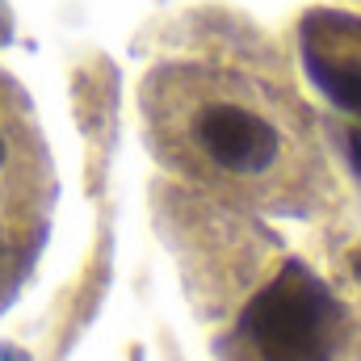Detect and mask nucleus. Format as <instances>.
<instances>
[{"mask_svg":"<svg viewBox=\"0 0 361 361\" xmlns=\"http://www.w3.org/2000/svg\"><path fill=\"white\" fill-rule=\"evenodd\" d=\"M189 152L227 180H269L290 160V139L265 101L248 89L206 85L185 97Z\"/></svg>","mask_w":361,"mask_h":361,"instance_id":"1","label":"nucleus"},{"mask_svg":"<svg viewBox=\"0 0 361 361\" xmlns=\"http://www.w3.org/2000/svg\"><path fill=\"white\" fill-rule=\"evenodd\" d=\"M30 169L34 156L25 147V122L13 114V92L0 80V235L30 193Z\"/></svg>","mask_w":361,"mask_h":361,"instance_id":"4","label":"nucleus"},{"mask_svg":"<svg viewBox=\"0 0 361 361\" xmlns=\"http://www.w3.org/2000/svg\"><path fill=\"white\" fill-rule=\"evenodd\" d=\"M349 156H353V164L361 173V130H349Z\"/></svg>","mask_w":361,"mask_h":361,"instance_id":"5","label":"nucleus"},{"mask_svg":"<svg viewBox=\"0 0 361 361\" xmlns=\"http://www.w3.org/2000/svg\"><path fill=\"white\" fill-rule=\"evenodd\" d=\"M261 361H336L341 307L302 265H286L240 319Z\"/></svg>","mask_w":361,"mask_h":361,"instance_id":"2","label":"nucleus"},{"mask_svg":"<svg viewBox=\"0 0 361 361\" xmlns=\"http://www.w3.org/2000/svg\"><path fill=\"white\" fill-rule=\"evenodd\" d=\"M357 273H361V257H357Z\"/></svg>","mask_w":361,"mask_h":361,"instance_id":"6","label":"nucleus"},{"mask_svg":"<svg viewBox=\"0 0 361 361\" xmlns=\"http://www.w3.org/2000/svg\"><path fill=\"white\" fill-rule=\"evenodd\" d=\"M302 55L315 85L341 109L361 118V21L341 13H315L302 25Z\"/></svg>","mask_w":361,"mask_h":361,"instance_id":"3","label":"nucleus"}]
</instances>
